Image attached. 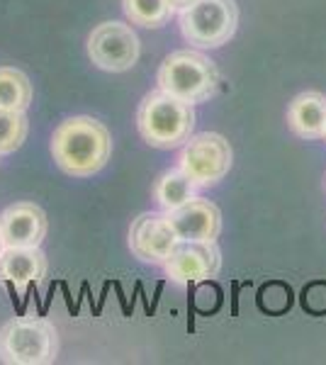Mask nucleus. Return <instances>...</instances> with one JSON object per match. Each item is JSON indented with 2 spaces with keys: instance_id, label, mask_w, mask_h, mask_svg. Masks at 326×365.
Returning a JSON list of instances; mask_svg holds the SVG:
<instances>
[{
  "instance_id": "nucleus-1",
  "label": "nucleus",
  "mask_w": 326,
  "mask_h": 365,
  "mask_svg": "<svg viewBox=\"0 0 326 365\" xmlns=\"http://www.w3.org/2000/svg\"><path fill=\"white\" fill-rule=\"evenodd\" d=\"M51 154L56 166L73 178H88L105 168L112 154V137L103 122L78 115L54 129Z\"/></svg>"
},
{
  "instance_id": "nucleus-2",
  "label": "nucleus",
  "mask_w": 326,
  "mask_h": 365,
  "mask_svg": "<svg viewBox=\"0 0 326 365\" xmlns=\"http://www.w3.org/2000/svg\"><path fill=\"white\" fill-rule=\"evenodd\" d=\"M141 139L156 149H178L193 137L195 110L185 100L158 91L146 93L136 110Z\"/></svg>"
},
{
  "instance_id": "nucleus-3",
  "label": "nucleus",
  "mask_w": 326,
  "mask_h": 365,
  "mask_svg": "<svg viewBox=\"0 0 326 365\" xmlns=\"http://www.w3.org/2000/svg\"><path fill=\"white\" fill-rule=\"evenodd\" d=\"M156 83L163 93L195 105L215 96L222 81L210 56L195 49H180L163 58L156 73Z\"/></svg>"
},
{
  "instance_id": "nucleus-4",
  "label": "nucleus",
  "mask_w": 326,
  "mask_h": 365,
  "mask_svg": "<svg viewBox=\"0 0 326 365\" xmlns=\"http://www.w3.org/2000/svg\"><path fill=\"white\" fill-rule=\"evenodd\" d=\"M58 356L56 327L44 317H17L0 329V361L8 365H51Z\"/></svg>"
},
{
  "instance_id": "nucleus-5",
  "label": "nucleus",
  "mask_w": 326,
  "mask_h": 365,
  "mask_svg": "<svg viewBox=\"0 0 326 365\" xmlns=\"http://www.w3.org/2000/svg\"><path fill=\"white\" fill-rule=\"evenodd\" d=\"M239 25L234 0H195L180 10V32L198 49H217L227 44Z\"/></svg>"
},
{
  "instance_id": "nucleus-6",
  "label": "nucleus",
  "mask_w": 326,
  "mask_h": 365,
  "mask_svg": "<svg viewBox=\"0 0 326 365\" xmlns=\"http://www.w3.org/2000/svg\"><path fill=\"white\" fill-rule=\"evenodd\" d=\"M231 146L229 141L217 132L193 134L178 154V168L190 175L198 187H212L231 168Z\"/></svg>"
},
{
  "instance_id": "nucleus-7",
  "label": "nucleus",
  "mask_w": 326,
  "mask_h": 365,
  "mask_svg": "<svg viewBox=\"0 0 326 365\" xmlns=\"http://www.w3.org/2000/svg\"><path fill=\"white\" fill-rule=\"evenodd\" d=\"M88 56L98 68L122 73L139 61V37L124 22H103L88 37Z\"/></svg>"
},
{
  "instance_id": "nucleus-8",
  "label": "nucleus",
  "mask_w": 326,
  "mask_h": 365,
  "mask_svg": "<svg viewBox=\"0 0 326 365\" xmlns=\"http://www.w3.org/2000/svg\"><path fill=\"white\" fill-rule=\"evenodd\" d=\"M178 232L168 220V212H144L129 227V249L139 261L163 266L178 246Z\"/></svg>"
},
{
  "instance_id": "nucleus-9",
  "label": "nucleus",
  "mask_w": 326,
  "mask_h": 365,
  "mask_svg": "<svg viewBox=\"0 0 326 365\" xmlns=\"http://www.w3.org/2000/svg\"><path fill=\"white\" fill-rule=\"evenodd\" d=\"M165 275L180 285L217 278L222 270V251L217 241H178L168 261L163 263Z\"/></svg>"
},
{
  "instance_id": "nucleus-10",
  "label": "nucleus",
  "mask_w": 326,
  "mask_h": 365,
  "mask_svg": "<svg viewBox=\"0 0 326 365\" xmlns=\"http://www.w3.org/2000/svg\"><path fill=\"white\" fill-rule=\"evenodd\" d=\"M46 215L34 202H15L0 212V234L5 246H39L46 237Z\"/></svg>"
},
{
  "instance_id": "nucleus-11",
  "label": "nucleus",
  "mask_w": 326,
  "mask_h": 365,
  "mask_svg": "<svg viewBox=\"0 0 326 365\" xmlns=\"http://www.w3.org/2000/svg\"><path fill=\"white\" fill-rule=\"evenodd\" d=\"M168 220L183 241H217L222 232V212L215 202L203 197L168 212Z\"/></svg>"
},
{
  "instance_id": "nucleus-12",
  "label": "nucleus",
  "mask_w": 326,
  "mask_h": 365,
  "mask_svg": "<svg viewBox=\"0 0 326 365\" xmlns=\"http://www.w3.org/2000/svg\"><path fill=\"white\" fill-rule=\"evenodd\" d=\"M46 256L39 246H5L0 253V280L17 287L44 280Z\"/></svg>"
},
{
  "instance_id": "nucleus-13",
  "label": "nucleus",
  "mask_w": 326,
  "mask_h": 365,
  "mask_svg": "<svg viewBox=\"0 0 326 365\" xmlns=\"http://www.w3.org/2000/svg\"><path fill=\"white\" fill-rule=\"evenodd\" d=\"M287 125L300 139H324L326 96L317 91L300 93L287 108Z\"/></svg>"
},
{
  "instance_id": "nucleus-14",
  "label": "nucleus",
  "mask_w": 326,
  "mask_h": 365,
  "mask_svg": "<svg viewBox=\"0 0 326 365\" xmlns=\"http://www.w3.org/2000/svg\"><path fill=\"white\" fill-rule=\"evenodd\" d=\"M200 187L195 185V180L190 175H185L180 168L165 170L161 178L153 185V200L163 212H173L178 207H183L185 202L198 197Z\"/></svg>"
},
{
  "instance_id": "nucleus-15",
  "label": "nucleus",
  "mask_w": 326,
  "mask_h": 365,
  "mask_svg": "<svg viewBox=\"0 0 326 365\" xmlns=\"http://www.w3.org/2000/svg\"><path fill=\"white\" fill-rule=\"evenodd\" d=\"M32 103V83L20 68L0 66V110L25 113Z\"/></svg>"
},
{
  "instance_id": "nucleus-16",
  "label": "nucleus",
  "mask_w": 326,
  "mask_h": 365,
  "mask_svg": "<svg viewBox=\"0 0 326 365\" xmlns=\"http://www.w3.org/2000/svg\"><path fill=\"white\" fill-rule=\"evenodd\" d=\"M122 10L127 20L139 27H161L173 15L168 0H122Z\"/></svg>"
},
{
  "instance_id": "nucleus-17",
  "label": "nucleus",
  "mask_w": 326,
  "mask_h": 365,
  "mask_svg": "<svg viewBox=\"0 0 326 365\" xmlns=\"http://www.w3.org/2000/svg\"><path fill=\"white\" fill-rule=\"evenodd\" d=\"M29 122L25 113H15V110H0V156L13 154L27 139Z\"/></svg>"
},
{
  "instance_id": "nucleus-18",
  "label": "nucleus",
  "mask_w": 326,
  "mask_h": 365,
  "mask_svg": "<svg viewBox=\"0 0 326 365\" xmlns=\"http://www.w3.org/2000/svg\"><path fill=\"white\" fill-rule=\"evenodd\" d=\"M170 8H173V13H180V10H185L188 5H193L195 0H168Z\"/></svg>"
},
{
  "instance_id": "nucleus-19",
  "label": "nucleus",
  "mask_w": 326,
  "mask_h": 365,
  "mask_svg": "<svg viewBox=\"0 0 326 365\" xmlns=\"http://www.w3.org/2000/svg\"><path fill=\"white\" fill-rule=\"evenodd\" d=\"M3 249H5V244H3V234H0V253H3Z\"/></svg>"
},
{
  "instance_id": "nucleus-20",
  "label": "nucleus",
  "mask_w": 326,
  "mask_h": 365,
  "mask_svg": "<svg viewBox=\"0 0 326 365\" xmlns=\"http://www.w3.org/2000/svg\"><path fill=\"white\" fill-rule=\"evenodd\" d=\"M324 139H326V129H324Z\"/></svg>"
}]
</instances>
